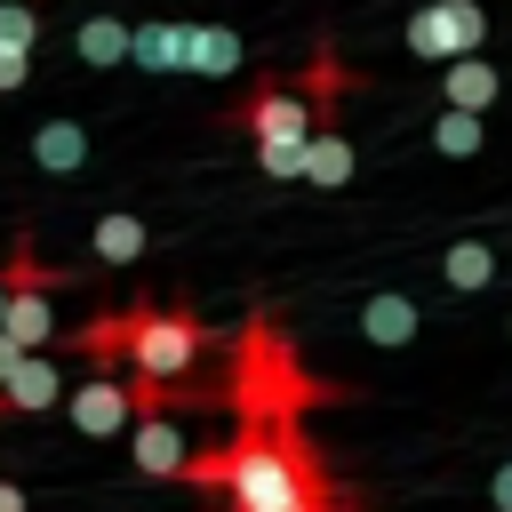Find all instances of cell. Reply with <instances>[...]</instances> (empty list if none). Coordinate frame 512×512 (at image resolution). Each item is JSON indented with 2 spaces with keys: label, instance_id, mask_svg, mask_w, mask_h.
<instances>
[{
  "label": "cell",
  "instance_id": "11",
  "mask_svg": "<svg viewBox=\"0 0 512 512\" xmlns=\"http://www.w3.org/2000/svg\"><path fill=\"white\" fill-rule=\"evenodd\" d=\"M184 72H200V80L240 72V32L232 24H184Z\"/></svg>",
  "mask_w": 512,
  "mask_h": 512
},
{
  "label": "cell",
  "instance_id": "1",
  "mask_svg": "<svg viewBox=\"0 0 512 512\" xmlns=\"http://www.w3.org/2000/svg\"><path fill=\"white\" fill-rule=\"evenodd\" d=\"M200 352H208V320L160 312V304H136V312H128V336H120L128 376H144V384H184V376L200 368Z\"/></svg>",
  "mask_w": 512,
  "mask_h": 512
},
{
  "label": "cell",
  "instance_id": "14",
  "mask_svg": "<svg viewBox=\"0 0 512 512\" xmlns=\"http://www.w3.org/2000/svg\"><path fill=\"white\" fill-rule=\"evenodd\" d=\"M144 216H128V208H112V216H96L88 224V248H96V264H136L144 256Z\"/></svg>",
  "mask_w": 512,
  "mask_h": 512
},
{
  "label": "cell",
  "instance_id": "15",
  "mask_svg": "<svg viewBox=\"0 0 512 512\" xmlns=\"http://www.w3.org/2000/svg\"><path fill=\"white\" fill-rule=\"evenodd\" d=\"M72 48H80V64L112 72V64H128V24H120V16H88V24L72 32Z\"/></svg>",
  "mask_w": 512,
  "mask_h": 512
},
{
  "label": "cell",
  "instance_id": "21",
  "mask_svg": "<svg viewBox=\"0 0 512 512\" xmlns=\"http://www.w3.org/2000/svg\"><path fill=\"white\" fill-rule=\"evenodd\" d=\"M488 496H496V512H512V464H504V472L488 480Z\"/></svg>",
  "mask_w": 512,
  "mask_h": 512
},
{
  "label": "cell",
  "instance_id": "22",
  "mask_svg": "<svg viewBox=\"0 0 512 512\" xmlns=\"http://www.w3.org/2000/svg\"><path fill=\"white\" fill-rule=\"evenodd\" d=\"M0 512H32V496H24L16 480H0Z\"/></svg>",
  "mask_w": 512,
  "mask_h": 512
},
{
  "label": "cell",
  "instance_id": "4",
  "mask_svg": "<svg viewBox=\"0 0 512 512\" xmlns=\"http://www.w3.org/2000/svg\"><path fill=\"white\" fill-rule=\"evenodd\" d=\"M240 128H248L256 144H304V136L320 128V112H312V96H304V88H288V80H264V88H248V104H240Z\"/></svg>",
  "mask_w": 512,
  "mask_h": 512
},
{
  "label": "cell",
  "instance_id": "3",
  "mask_svg": "<svg viewBox=\"0 0 512 512\" xmlns=\"http://www.w3.org/2000/svg\"><path fill=\"white\" fill-rule=\"evenodd\" d=\"M424 64H456V56H480L488 48V8L480 0H424L400 32Z\"/></svg>",
  "mask_w": 512,
  "mask_h": 512
},
{
  "label": "cell",
  "instance_id": "17",
  "mask_svg": "<svg viewBox=\"0 0 512 512\" xmlns=\"http://www.w3.org/2000/svg\"><path fill=\"white\" fill-rule=\"evenodd\" d=\"M432 144H440L448 160H472V152L488 144V128H480V112H456V104H440V120H432Z\"/></svg>",
  "mask_w": 512,
  "mask_h": 512
},
{
  "label": "cell",
  "instance_id": "20",
  "mask_svg": "<svg viewBox=\"0 0 512 512\" xmlns=\"http://www.w3.org/2000/svg\"><path fill=\"white\" fill-rule=\"evenodd\" d=\"M32 80V48H16V40H0V96H16Z\"/></svg>",
  "mask_w": 512,
  "mask_h": 512
},
{
  "label": "cell",
  "instance_id": "7",
  "mask_svg": "<svg viewBox=\"0 0 512 512\" xmlns=\"http://www.w3.org/2000/svg\"><path fill=\"white\" fill-rule=\"evenodd\" d=\"M0 400H8V416H40V408L64 400V368H56L48 352H24V360L8 368V384H0Z\"/></svg>",
  "mask_w": 512,
  "mask_h": 512
},
{
  "label": "cell",
  "instance_id": "10",
  "mask_svg": "<svg viewBox=\"0 0 512 512\" xmlns=\"http://www.w3.org/2000/svg\"><path fill=\"white\" fill-rule=\"evenodd\" d=\"M416 320H424V312H416V296H400V288H376V296L360 304V336L384 344V352H392V344H416Z\"/></svg>",
  "mask_w": 512,
  "mask_h": 512
},
{
  "label": "cell",
  "instance_id": "24",
  "mask_svg": "<svg viewBox=\"0 0 512 512\" xmlns=\"http://www.w3.org/2000/svg\"><path fill=\"white\" fill-rule=\"evenodd\" d=\"M0 320H8V280H0Z\"/></svg>",
  "mask_w": 512,
  "mask_h": 512
},
{
  "label": "cell",
  "instance_id": "9",
  "mask_svg": "<svg viewBox=\"0 0 512 512\" xmlns=\"http://www.w3.org/2000/svg\"><path fill=\"white\" fill-rule=\"evenodd\" d=\"M296 184H312V192L352 184V136H344L336 120H320V128L304 136V176H296Z\"/></svg>",
  "mask_w": 512,
  "mask_h": 512
},
{
  "label": "cell",
  "instance_id": "18",
  "mask_svg": "<svg viewBox=\"0 0 512 512\" xmlns=\"http://www.w3.org/2000/svg\"><path fill=\"white\" fill-rule=\"evenodd\" d=\"M256 168H264L272 184H296V176H304V144H256Z\"/></svg>",
  "mask_w": 512,
  "mask_h": 512
},
{
  "label": "cell",
  "instance_id": "13",
  "mask_svg": "<svg viewBox=\"0 0 512 512\" xmlns=\"http://www.w3.org/2000/svg\"><path fill=\"white\" fill-rule=\"evenodd\" d=\"M32 160H40L48 176H72V168L88 160V128H80V120H40V128H32Z\"/></svg>",
  "mask_w": 512,
  "mask_h": 512
},
{
  "label": "cell",
  "instance_id": "23",
  "mask_svg": "<svg viewBox=\"0 0 512 512\" xmlns=\"http://www.w3.org/2000/svg\"><path fill=\"white\" fill-rule=\"evenodd\" d=\"M16 360H24V344H16V336H0V384H8V368H16Z\"/></svg>",
  "mask_w": 512,
  "mask_h": 512
},
{
  "label": "cell",
  "instance_id": "5",
  "mask_svg": "<svg viewBox=\"0 0 512 512\" xmlns=\"http://www.w3.org/2000/svg\"><path fill=\"white\" fill-rule=\"evenodd\" d=\"M128 456H136L144 480H184L192 440H184V424H176L168 408H136V416H128Z\"/></svg>",
  "mask_w": 512,
  "mask_h": 512
},
{
  "label": "cell",
  "instance_id": "6",
  "mask_svg": "<svg viewBox=\"0 0 512 512\" xmlns=\"http://www.w3.org/2000/svg\"><path fill=\"white\" fill-rule=\"evenodd\" d=\"M72 432H80V440H112V432H128V376L96 368V376L72 392Z\"/></svg>",
  "mask_w": 512,
  "mask_h": 512
},
{
  "label": "cell",
  "instance_id": "12",
  "mask_svg": "<svg viewBox=\"0 0 512 512\" xmlns=\"http://www.w3.org/2000/svg\"><path fill=\"white\" fill-rule=\"evenodd\" d=\"M128 64L136 72H184V24H128Z\"/></svg>",
  "mask_w": 512,
  "mask_h": 512
},
{
  "label": "cell",
  "instance_id": "16",
  "mask_svg": "<svg viewBox=\"0 0 512 512\" xmlns=\"http://www.w3.org/2000/svg\"><path fill=\"white\" fill-rule=\"evenodd\" d=\"M440 280H448L456 296H472V288H488V280H496V248H488V240H456V248L440 256Z\"/></svg>",
  "mask_w": 512,
  "mask_h": 512
},
{
  "label": "cell",
  "instance_id": "19",
  "mask_svg": "<svg viewBox=\"0 0 512 512\" xmlns=\"http://www.w3.org/2000/svg\"><path fill=\"white\" fill-rule=\"evenodd\" d=\"M0 40L40 48V16H32V0H0Z\"/></svg>",
  "mask_w": 512,
  "mask_h": 512
},
{
  "label": "cell",
  "instance_id": "2",
  "mask_svg": "<svg viewBox=\"0 0 512 512\" xmlns=\"http://www.w3.org/2000/svg\"><path fill=\"white\" fill-rule=\"evenodd\" d=\"M232 392H240V416H296L320 384H312V376L296 368V352L256 320V328L240 336V384H232Z\"/></svg>",
  "mask_w": 512,
  "mask_h": 512
},
{
  "label": "cell",
  "instance_id": "8",
  "mask_svg": "<svg viewBox=\"0 0 512 512\" xmlns=\"http://www.w3.org/2000/svg\"><path fill=\"white\" fill-rule=\"evenodd\" d=\"M440 96H448L456 112H480V120H488V104L504 96V72H496L488 56H456V64H440Z\"/></svg>",
  "mask_w": 512,
  "mask_h": 512
}]
</instances>
